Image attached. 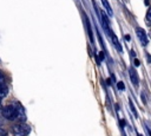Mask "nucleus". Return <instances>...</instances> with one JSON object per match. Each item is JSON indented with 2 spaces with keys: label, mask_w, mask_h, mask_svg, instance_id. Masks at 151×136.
Instances as JSON below:
<instances>
[{
  "label": "nucleus",
  "mask_w": 151,
  "mask_h": 136,
  "mask_svg": "<svg viewBox=\"0 0 151 136\" xmlns=\"http://www.w3.org/2000/svg\"><path fill=\"white\" fill-rule=\"evenodd\" d=\"M29 131H31L29 127L26 125L25 123H19L13 127V134L15 136H26L29 134Z\"/></svg>",
  "instance_id": "2"
},
{
  "label": "nucleus",
  "mask_w": 151,
  "mask_h": 136,
  "mask_svg": "<svg viewBox=\"0 0 151 136\" xmlns=\"http://www.w3.org/2000/svg\"><path fill=\"white\" fill-rule=\"evenodd\" d=\"M138 136H142V135H140V134H138Z\"/></svg>",
  "instance_id": "20"
},
{
  "label": "nucleus",
  "mask_w": 151,
  "mask_h": 136,
  "mask_svg": "<svg viewBox=\"0 0 151 136\" xmlns=\"http://www.w3.org/2000/svg\"><path fill=\"white\" fill-rule=\"evenodd\" d=\"M85 21H86V30H87V34H88V38H90V41L92 44H94V38H93V32H92V28H91V24H90V20L87 17H85Z\"/></svg>",
  "instance_id": "5"
},
{
  "label": "nucleus",
  "mask_w": 151,
  "mask_h": 136,
  "mask_svg": "<svg viewBox=\"0 0 151 136\" xmlns=\"http://www.w3.org/2000/svg\"><path fill=\"white\" fill-rule=\"evenodd\" d=\"M110 38L112 39V41H113V44H114V47H116L119 52H123V47H122V45H120V43H119V40H118L117 35H116L113 32H111V33H110Z\"/></svg>",
  "instance_id": "6"
},
{
  "label": "nucleus",
  "mask_w": 151,
  "mask_h": 136,
  "mask_svg": "<svg viewBox=\"0 0 151 136\" xmlns=\"http://www.w3.org/2000/svg\"><path fill=\"white\" fill-rule=\"evenodd\" d=\"M147 131H149V134H150V136H151V130H150L149 128H147Z\"/></svg>",
  "instance_id": "19"
},
{
  "label": "nucleus",
  "mask_w": 151,
  "mask_h": 136,
  "mask_svg": "<svg viewBox=\"0 0 151 136\" xmlns=\"http://www.w3.org/2000/svg\"><path fill=\"white\" fill-rule=\"evenodd\" d=\"M99 56H100V58H101V59H104V58H105V56H104V52H99Z\"/></svg>",
  "instance_id": "16"
},
{
  "label": "nucleus",
  "mask_w": 151,
  "mask_h": 136,
  "mask_svg": "<svg viewBox=\"0 0 151 136\" xmlns=\"http://www.w3.org/2000/svg\"><path fill=\"white\" fill-rule=\"evenodd\" d=\"M139 65V60L137 58H134V66H138Z\"/></svg>",
  "instance_id": "15"
},
{
  "label": "nucleus",
  "mask_w": 151,
  "mask_h": 136,
  "mask_svg": "<svg viewBox=\"0 0 151 136\" xmlns=\"http://www.w3.org/2000/svg\"><path fill=\"white\" fill-rule=\"evenodd\" d=\"M147 61H149V63H151V57H150L149 54H147Z\"/></svg>",
  "instance_id": "17"
},
{
  "label": "nucleus",
  "mask_w": 151,
  "mask_h": 136,
  "mask_svg": "<svg viewBox=\"0 0 151 136\" xmlns=\"http://www.w3.org/2000/svg\"><path fill=\"white\" fill-rule=\"evenodd\" d=\"M136 34H137L139 41L142 43V45H143V46H146L147 43H149V40H147V35H146L145 31H144L142 27H136Z\"/></svg>",
  "instance_id": "3"
},
{
  "label": "nucleus",
  "mask_w": 151,
  "mask_h": 136,
  "mask_svg": "<svg viewBox=\"0 0 151 136\" xmlns=\"http://www.w3.org/2000/svg\"><path fill=\"white\" fill-rule=\"evenodd\" d=\"M101 4H103V6H104V8L106 9V12L109 13V15H110V17H113V11H112V8H111L109 1H107V0H101Z\"/></svg>",
  "instance_id": "8"
},
{
  "label": "nucleus",
  "mask_w": 151,
  "mask_h": 136,
  "mask_svg": "<svg viewBox=\"0 0 151 136\" xmlns=\"http://www.w3.org/2000/svg\"><path fill=\"white\" fill-rule=\"evenodd\" d=\"M146 20L149 22H151V6L147 8V12H146Z\"/></svg>",
  "instance_id": "11"
},
{
  "label": "nucleus",
  "mask_w": 151,
  "mask_h": 136,
  "mask_svg": "<svg viewBox=\"0 0 151 136\" xmlns=\"http://www.w3.org/2000/svg\"><path fill=\"white\" fill-rule=\"evenodd\" d=\"M2 116L9 121H13L15 118H18V110L15 105H7L5 108H2Z\"/></svg>",
  "instance_id": "1"
},
{
  "label": "nucleus",
  "mask_w": 151,
  "mask_h": 136,
  "mask_svg": "<svg viewBox=\"0 0 151 136\" xmlns=\"http://www.w3.org/2000/svg\"><path fill=\"white\" fill-rule=\"evenodd\" d=\"M117 88H118V90L123 91V90L125 89V84H124L123 82H118V83H117Z\"/></svg>",
  "instance_id": "12"
},
{
  "label": "nucleus",
  "mask_w": 151,
  "mask_h": 136,
  "mask_svg": "<svg viewBox=\"0 0 151 136\" xmlns=\"http://www.w3.org/2000/svg\"><path fill=\"white\" fill-rule=\"evenodd\" d=\"M140 97H142L143 103H144V104H146V101H145V96H144V93H142V95H140Z\"/></svg>",
  "instance_id": "14"
},
{
  "label": "nucleus",
  "mask_w": 151,
  "mask_h": 136,
  "mask_svg": "<svg viewBox=\"0 0 151 136\" xmlns=\"http://www.w3.org/2000/svg\"><path fill=\"white\" fill-rule=\"evenodd\" d=\"M144 2H145V5H149V0H145Z\"/></svg>",
  "instance_id": "18"
},
{
  "label": "nucleus",
  "mask_w": 151,
  "mask_h": 136,
  "mask_svg": "<svg viewBox=\"0 0 151 136\" xmlns=\"http://www.w3.org/2000/svg\"><path fill=\"white\" fill-rule=\"evenodd\" d=\"M8 93V88L6 85H0V99L5 98Z\"/></svg>",
  "instance_id": "9"
},
{
  "label": "nucleus",
  "mask_w": 151,
  "mask_h": 136,
  "mask_svg": "<svg viewBox=\"0 0 151 136\" xmlns=\"http://www.w3.org/2000/svg\"><path fill=\"white\" fill-rule=\"evenodd\" d=\"M17 110H18V118L20 119V121H22V122H25V119H26V116H25V111H24V108L18 103L17 105Z\"/></svg>",
  "instance_id": "7"
},
{
  "label": "nucleus",
  "mask_w": 151,
  "mask_h": 136,
  "mask_svg": "<svg viewBox=\"0 0 151 136\" xmlns=\"http://www.w3.org/2000/svg\"><path fill=\"white\" fill-rule=\"evenodd\" d=\"M129 75H130L131 83H133L134 86H138V84H139V77H138V75H137V71H136L132 66L129 69Z\"/></svg>",
  "instance_id": "4"
},
{
  "label": "nucleus",
  "mask_w": 151,
  "mask_h": 136,
  "mask_svg": "<svg viewBox=\"0 0 151 136\" xmlns=\"http://www.w3.org/2000/svg\"><path fill=\"white\" fill-rule=\"evenodd\" d=\"M130 108H131V110H132V112H133L134 117H137V116H138V114H137V111H136V108H134V105H133L132 101H130Z\"/></svg>",
  "instance_id": "10"
},
{
  "label": "nucleus",
  "mask_w": 151,
  "mask_h": 136,
  "mask_svg": "<svg viewBox=\"0 0 151 136\" xmlns=\"http://www.w3.org/2000/svg\"><path fill=\"white\" fill-rule=\"evenodd\" d=\"M0 85H5V76L1 71H0Z\"/></svg>",
  "instance_id": "13"
}]
</instances>
